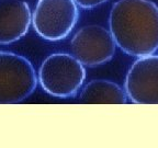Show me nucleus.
<instances>
[{
  "instance_id": "obj_6",
  "label": "nucleus",
  "mask_w": 158,
  "mask_h": 148,
  "mask_svg": "<svg viewBox=\"0 0 158 148\" xmlns=\"http://www.w3.org/2000/svg\"><path fill=\"white\" fill-rule=\"evenodd\" d=\"M124 89L136 104H158V55H147L128 69Z\"/></svg>"
},
{
  "instance_id": "obj_7",
  "label": "nucleus",
  "mask_w": 158,
  "mask_h": 148,
  "mask_svg": "<svg viewBox=\"0 0 158 148\" xmlns=\"http://www.w3.org/2000/svg\"><path fill=\"white\" fill-rule=\"evenodd\" d=\"M32 13L23 0H0V45H9L29 32Z\"/></svg>"
},
{
  "instance_id": "obj_3",
  "label": "nucleus",
  "mask_w": 158,
  "mask_h": 148,
  "mask_svg": "<svg viewBox=\"0 0 158 148\" xmlns=\"http://www.w3.org/2000/svg\"><path fill=\"white\" fill-rule=\"evenodd\" d=\"M37 76L27 57L0 51V104H17L35 91Z\"/></svg>"
},
{
  "instance_id": "obj_5",
  "label": "nucleus",
  "mask_w": 158,
  "mask_h": 148,
  "mask_svg": "<svg viewBox=\"0 0 158 148\" xmlns=\"http://www.w3.org/2000/svg\"><path fill=\"white\" fill-rule=\"evenodd\" d=\"M73 55L84 66L96 67L110 62L115 54V41L110 30L101 25H86L70 41Z\"/></svg>"
},
{
  "instance_id": "obj_4",
  "label": "nucleus",
  "mask_w": 158,
  "mask_h": 148,
  "mask_svg": "<svg viewBox=\"0 0 158 148\" xmlns=\"http://www.w3.org/2000/svg\"><path fill=\"white\" fill-rule=\"evenodd\" d=\"M78 18V6L74 0H39L32 24L39 36L55 42L70 34Z\"/></svg>"
},
{
  "instance_id": "obj_1",
  "label": "nucleus",
  "mask_w": 158,
  "mask_h": 148,
  "mask_svg": "<svg viewBox=\"0 0 158 148\" xmlns=\"http://www.w3.org/2000/svg\"><path fill=\"white\" fill-rule=\"evenodd\" d=\"M116 46L134 57L158 51V6L151 0H118L109 17Z\"/></svg>"
},
{
  "instance_id": "obj_8",
  "label": "nucleus",
  "mask_w": 158,
  "mask_h": 148,
  "mask_svg": "<svg viewBox=\"0 0 158 148\" xmlns=\"http://www.w3.org/2000/svg\"><path fill=\"white\" fill-rule=\"evenodd\" d=\"M78 101L84 104H125L127 96L115 82L98 79L84 87Z\"/></svg>"
},
{
  "instance_id": "obj_2",
  "label": "nucleus",
  "mask_w": 158,
  "mask_h": 148,
  "mask_svg": "<svg viewBox=\"0 0 158 148\" xmlns=\"http://www.w3.org/2000/svg\"><path fill=\"white\" fill-rule=\"evenodd\" d=\"M86 79V69L68 53H54L43 60L37 80L46 93L55 98H73Z\"/></svg>"
},
{
  "instance_id": "obj_9",
  "label": "nucleus",
  "mask_w": 158,
  "mask_h": 148,
  "mask_svg": "<svg viewBox=\"0 0 158 148\" xmlns=\"http://www.w3.org/2000/svg\"><path fill=\"white\" fill-rule=\"evenodd\" d=\"M75 2L77 3V6H79L80 8L84 9H92L96 8L98 6L102 5V3L106 2L109 0H74Z\"/></svg>"
}]
</instances>
